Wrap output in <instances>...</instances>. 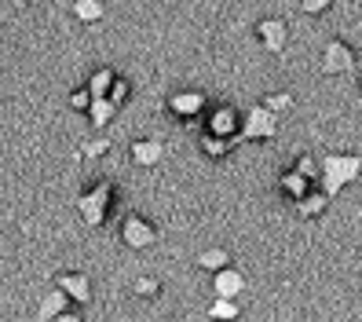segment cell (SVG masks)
Here are the masks:
<instances>
[{
  "label": "cell",
  "mask_w": 362,
  "mask_h": 322,
  "mask_svg": "<svg viewBox=\"0 0 362 322\" xmlns=\"http://www.w3.org/2000/svg\"><path fill=\"white\" fill-rule=\"evenodd\" d=\"M52 282H55L62 293H66L74 304H81V308L92 300V282H88V275H81V271H59Z\"/></svg>",
  "instance_id": "cell-9"
},
{
  "label": "cell",
  "mask_w": 362,
  "mask_h": 322,
  "mask_svg": "<svg viewBox=\"0 0 362 322\" xmlns=\"http://www.w3.org/2000/svg\"><path fill=\"white\" fill-rule=\"evenodd\" d=\"M11 8H18V11H23V8H30V0H11Z\"/></svg>",
  "instance_id": "cell-27"
},
{
  "label": "cell",
  "mask_w": 362,
  "mask_h": 322,
  "mask_svg": "<svg viewBox=\"0 0 362 322\" xmlns=\"http://www.w3.org/2000/svg\"><path fill=\"white\" fill-rule=\"evenodd\" d=\"M81 154L92 158V161H95V158H106V154H110V139H106V136H92L88 143L81 146Z\"/></svg>",
  "instance_id": "cell-22"
},
{
  "label": "cell",
  "mask_w": 362,
  "mask_h": 322,
  "mask_svg": "<svg viewBox=\"0 0 362 322\" xmlns=\"http://www.w3.org/2000/svg\"><path fill=\"white\" fill-rule=\"evenodd\" d=\"M132 293H136L139 300H154V297L161 293V282H158V278H151V275H139L136 282H132Z\"/></svg>",
  "instance_id": "cell-21"
},
{
  "label": "cell",
  "mask_w": 362,
  "mask_h": 322,
  "mask_svg": "<svg viewBox=\"0 0 362 322\" xmlns=\"http://www.w3.org/2000/svg\"><path fill=\"white\" fill-rule=\"evenodd\" d=\"M315 180H318V168H315V161L304 154V158L293 161V168H286V173L279 176V195H282L286 202H300L308 190L315 187Z\"/></svg>",
  "instance_id": "cell-3"
},
{
  "label": "cell",
  "mask_w": 362,
  "mask_h": 322,
  "mask_svg": "<svg viewBox=\"0 0 362 322\" xmlns=\"http://www.w3.org/2000/svg\"><path fill=\"white\" fill-rule=\"evenodd\" d=\"M257 40L267 52H282L286 40H289V26L282 23V18H260L257 23Z\"/></svg>",
  "instance_id": "cell-10"
},
{
  "label": "cell",
  "mask_w": 362,
  "mask_h": 322,
  "mask_svg": "<svg viewBox=\"0 0 362 322\" xmlns=\"http://www.w3.org/2000/svg\"><path fill=\"white\" fill-rule=\"evenodd\" d=\"M103 15H106L103 0H74V18H77V23H84V26H95Z\"/></svg>",
  "instance_id": "cell-17"
},
{
  "label": "cell",
  "mask_w": 362,
  "mask_h": 322,
  "mask_svg": "<svg viewBox=\"0 0 362 322\" xmlns=\"http://www.w3.org/2000/svg\"><path fill=\"white\" fill-rule=\"evenodd\" d=\"M242 289H245V275L238 268L227 264L220 271H212V293H216V297H234V300H238Z\"/></svg>",
  "instance_id": "cell-11"
},
{
  "label": "cell",
  "mask_w": 362,
  "mask_h": 322,
  "mask_svg": "<svg viewBox=\"0 0 362 322\" xmlns=\"http://www.w3.org/2000/svg\"><path fill=\"white\" fill-rule=\"evenodd\" d=\"M66 308H74V300L62 293L59 286H52L45 297L37 300V318H40V322H52V318H55V322H59V315L66 311Z\"/></svg>",
  "instance_id": "cell-12"
},
{
  "label": "cell",
  "mask_w": 362,
  "mask_h": 322,
  "mask_svg": "<svg viewBox=\"0 0 362 322\" xmlns=\"http://www.w3.org/2000/svg\"><path fill=\"white\" fill-rule=\"evenodd\" d=\"M238 300L234 297H216L212 300V308H209V318H238Z\"/></svg>",
  "instance_id": "cell-20"
},
{
  "label": "cell",
  "mask_w": 362,
  "mask_h": 322,
  "mask_svg": "<svg viewBox=\"0 0 362 322\" xmlns=\"http://www.w3.org/2000/svg\"><path fill=\"white\" fill-rule=\"evenodd\" d=\"M205 132L212 136H223V139H242V110L230 103H216V106H205Z\"/></svg>",
  "instance_id": "cell-5"
},
{
  "label": "cell",
  "mask_w": 362,
  "mask_h": 322,
  "mask_svg": "<svg viewBox=\"0 0 362 322\" xmlns=\"http://www.w3.org/2000/svg\"><path fill=\"white\" fill-rule=\"evenodd\" d=\"M114 77H117V74H114L110 67H99V70H95L88 81H84V88L92 92V99H99V96H110V88H114Z\"/></svg>",
  "instance_id": "cell-18"
},
{
  "label": "cell",
  "mask_w": 362,
  "mask_h": 322,
  "mask_svg": "<svg viewBox=\"0 0 362 322\" xmlns=\"http://www.w3.org/2000/svg\"><path fill=\"white\" fill-rule=\"evenodd\" d=\"M129 158H132V165H139V168H158V165L165 161V143L154 139V136H139V139H132V146H129Z\"/></svg>",
  "instance_id": "cell-8"
},
{
  "label": "cell",
  "mask_w": 362,
  "mask_h": 322,
  "mask_svg": "<svg viewBox=\"0 0 362 322\" xmlns=\"http://www.w3.org/2000/svg\"><path fill=\"white\" fill-rule=\"evenodd\" d=\"M296 209H300L304 220H318V217H322V212L329 209V195H326V190H315V187H311L308 195L296 202Z\"/></svg>",
  "instance_id": "cell-15"
},
{
  "label": "cell",
  "mask_w": 362,
  "mask_h": 322,
  "mask_svg": "<svg viewBox=\"0 0 362 322\" xmlns=\"http://www.w3.org/2000/svg\"><path fill=\"white\" fill-rule=\"evenodd\" d=\"M274 128H279V114L274 110H267L264 103H257V106H249V110L242 114V139H249V143H264V139H271L274 136Z\"/></svg>",
  "instance_id": "cell-6"
},
{
  "label": "cell",
  "mask_w": 362,
  "mask_h": 322,
  "mask_svg": "<svg viewBox=\"0 0 362 322\" xmlns=\"http://www.w3.org/2000/svg\"><path fill=\"white\" fill-rule=\"evenodd\" d=\"M129 96H132V84L117 74V77H114V88H110V96H106V99H114L117 106H124V103H129Z\"/></svg>",
  "instance_id": "cell-25"
},
{
  "label": "cell",
  "mask_w": 362,
  "mask_h": 322,
  "mask_svg": "<svg viewBox=\"0 0 362 322\" xmlns=\"http://www.w3.org/2000/svg\"><path fill=\"white\" fill-rule=\"evenodd\" d=\"M300 8H304L308 15H322V11L333 8V0H300Z\"/></svg>",
  "instance_id": "cell-26"
},
{
  "label": "cell",
  "mask_w": 362,
  "mask_h": 322,
  "mask_svg": "<svg viewBox=\"0 0 362 322\" xmlns=\"http://www.w3.org/2000/svg\"><path fill=\"white\" fill-rule=\"evenodd\" d=\"M260 103L267 106V110L282 114V110H289V106H293V96H289V92H271V96H264Z\"/></svg>",
  "instance_id": "cell-24"
},
{
  "label": "cell",
  "mask_w": 362,
  "mask_h": 322,
  "mask_svg": "<svg viewBox=\"0 0 362 322\" xmlns=\"http://www.w3.org/2000/svg\"><path fill=\"white\" fill-rule=\"evenodd\" d=\"M351 67H355V55H351V48L344 45V40L326 45V52H322V70L326 74H348Z\"/></svg>",
  "instance_id": "cell-13"
},
{
  "label": "cell",
  "mask_w": 362,
  "mask_h": 322,
  "mask_svg": "<svg viewBox=\"0 0 362 322\" xmlns=\"http://www.w3.org/2000/svg\"><path fill=\"white\" fill-rule=\"evenodd\" d=\"M114 202H117L114 180H95V183H88L77 195V212H81V220L88 224V227H103L106 220H110Z\"/></svg>",
  "instance_id": "cell-1"
},
{
  "label": "cell",
  "mask_w": 362,
  "mask_h": 322,
  "mask_svg": "<svg viewBox=\"0 0 362 322\" xmlns=\"http://www.w3.org/2000/svg\"><path fill=\"white\" fill-rule=\"evenodd\" d=\"M362 176V158L355 154H329L318 168V180H322V190L333 198L337 190H344L348 183H355Z\"/></svg>",
  "instance_id": "cell-2"
},
{
  "label": "cell",
  "mask_w": 362,
  "mask_h": 322,
  "mask_svg": "<svg viewBox=\"0 0 362 322\" xmlns=\"http://www.w3.org/2000/svg\"><path fill=\"white\" fill-rule=\"evenodd\" d=\"M88 106H92V92L81 84V88L70 92V110H74V114H88Z\"/></svg>",
  "instance_id": "cell-23"
},
{
  "label": "cell",
  "mask_w": 362,
  "mask_h": 322,
  "mask_svg": "<svg viewBox=\"0 0 362 322\" xmlns=\"http://www.w3.org/2000/svg\"><path fill=\"white\" fill-rule=\"evenodd\" d=\"M117 238H121L124 249L143 253V249H151L158 242V227L146 217H139V212H129V217L121 220V227H117Z\"/></svg>",
  "instance_id": "cell-4"
},
{
  "label": "cell",
  "mask_w": 362,
  "mask_h": 322,
  "mask_svg": "<svg viewBox=\"0 0 362 322\" xmlns=\"http://www.w3.org/2000/svg\"><path fill=\"white\" fill-rule=\"evenodd\" d=\"M227 264H230V253L220 249V246H212V249H205V253L198 256V268L209 271V275H212V271H220V268H227Z\"/></svg>",
  "instance_id": "cell-19"
},
{
  "label": "cell",
  "mask_w": 362,
  "mask_h": 322,
  "mask_svg": "<svg viewBox=\"0 0 362 322\" xmlns=\"http://www.w3.org/2000/svg\"><path fill=\"white\" fill-rule=\"evenodd\" d=\"M205 106H209V99L198 88H183V92L168 96V114H173L176 121H198L205 114Z\"/></svg>",
  "instance_id": "cell-7"
},
{
  "label": "cell",
  "mask_w": 362,
  "mask_h": 322,
  "mask_svg": "<svg viewBox=\"0 0 362 322\" xmlns=\"http://www.w3.org/2000/svg\"><path fill=\"white\" fill-rule=\"evenodd\" d=\"M234 143L238 139H223V136H212V132H205L202 139H198V146H202V154L205 158H212V161H223L230 150H234Z\"/></svg>",
  "instance_id": "cell-16"
},
{
  "label": "cell",
  "mask_w": 362,
  "mask_h": 322,
  "mask_svg": "<svg viewBox=\"0 0 362 322\" xmlns=\"http://www.w3.org/2000/svg\"><path fill=\"white\" fill-rule=\"evenodd\" d=\"M358 88H362V77H358Z\"/></svg>",
  "instance_id": "cell-28"
},
{
  "label": "cell",
  "mask_w": 362,
  "mask_h": 322,
  "mask_svg": "<svg viewBox=\"0 0 362 322\" xmlns=\"http://www.w3.org/2000/svg\"><path fill=\"white\" fill-rule=\"evenodd\" d=\"M117 110H121V106H117L114 99H106V96L92 99V106H88V121H92V128H95V132H103V128H106V125H110V121L117 117Z\"/></svg>",
  "instance_id": "cell-14"
}]
</instances>
